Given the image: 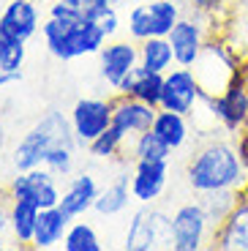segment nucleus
I'll list each match as a JSON object with an SVG mask.
<instances>
[{
    "label": "nucleus",
    "mask_w": 248,
    "mask_h": 251,
    "mask_svg": "<svg viewBox=\"0 0 248 251\" xmlns=\"http://www.w3.org/2000/svg\"><path fill=\"white\" fill-rule=\"evenodd\" d=\"M186 177H188V186L197 194L235 188L243 180V158L229 142L213 139L191 156V161L186 167Z\"/></svg>",
    "instance_id": "1"
},
{
    "label": "nucleus",
    "mask_w": 248,
    "mask_h": 251,
    "mask_svg": "<svg viewBox=\"0 0 248 251\" xmlns=\"http://www.w3.org/2000/svg\"><path fill=\"white\" fill-rule=\"evenodd\" d=\"M47 50L57 60H76L85 55H99L106 44V33L93 19H57L50 17L41 25Z\"/></svg>",
    "instance_id": "2"
},
{
    "label": "nucleus",
    "mask_w": 248,
    "mask_h": 251,
    "mask_svg": "<svg viewBox=\"0 0 248 251\" xmlns=\"http://www.w3.org/2000/svg\"><path fill=\"white\" fill-rule=\"evenodd\" d=\"M57 142H69L76 145L74 131H71V120H66L60 112H47L25 137L14 145L11 151V164L17 172H27L36 170L44 164V156L52 145Z\"/></svg>",
    "instance_id": "3"
},
{
    "label": "nucleus",
    "mask_w": 248,
    "mask_h": 251,
    "mask_svg": "<svg viewBox=\"0 0 248 251\" xmlns=\"http://www.w3.org/2000/svg\"><path fill=\"white\" fill-rule=\"evenodd\" d=\"M180 14V3L174 0H150V3H139L131 8L128 14V36L134 41H145L150 36H169Z\"/></svg>",
    "instance_id": "4"
},
{
    "label": "nucleus",
    "mask_w": 248,
    "mask_h": 251,
    "mask_svg": "<svg viewBox=\"0 0 248 251\" xmlns=\"http://www.w3.org/2000/svg\"><path fill=\"white\" fill-rule=\"evenodd\" d=\"M172 216L142 207L134 213L125 232V249L131 251H150V249H172Z\"/></svg>",
    "instance_id": "5"
},
{
    "label": "nucleus",
    "mask_w": 248,
    "mask_h": 251,
    "mask_svg": "<svg viewBox=\"0 0 248 251\" xmlns=\"http://www.w3.org/2000/svg\"><path fill=\"white\" fill-rule=\"evenodd\" d=\"M55 172H50L47 167H36L27 172H17L8 183V194L11 200H33L38 207H55L60 205V188H57Z\"/></svg>",
    "instance_id": "6"
},
{
    "label": "nucleus",
    "mask_w": 248,
    "mask_h": 251,
    "mask_svg": "<svg viewBox=\"0 0 248 251\" xmlns=\"http://www.w3.org/2000/svg\"><path fill=\"white\" fill-rule=\"evenodd\" d=\"M210 221H207L202 205L197 202H186L172 213V249L174 251H199L207 238Z\"/></svg>",
    "instance_id": "7"
},
{
    "label": "nucleus",
    "mask_w": 248,
    "mask_h": 251,
    "mask_svg": "<svg viewBox=\"0 0 248 251\" xmlns=\"http://www.w3.org/2000/svg\"><path fill=\"white\" fill-rule=\"evenodd\" d=\"M71 131L76 145H90L99 134L112 126V101L106 99H79L71 109Z\"/></svg>",
    "instance_id": "8"
},
{
    "label": "nucleus",
    "mask_w": 248,
    "mask_h": 251,
    "mask_svg": "<svg viewBox=\"0 0 248 251\" xmlns=\"http://www.w3.org/2000/svg\"><path fill=\"white\" fill-rule=\"evenodd\" d=\"M199 96H202V85H199L194 69H169L164 74V93H161V109H172V112L191 115L197 107Z\"/></svg>",
    "instance_id": "9"
},
{
    "label": "nucleus",
    "mask_w": 248,
    "mask_h": 251,
    "mask_svg": "<svg viewBox=\"0 0 248 251\" xmlns=\"http://www.w3.org/2000/svg\"><path fill=\"white\" fill-rule=\"evenodd\" d=\"M101 60V76L109 88L118 90L120 82L128 76L134 66H139V47L134 41H109L99 52Z\"/></svg>",
    "instance_id": "10"
},
{
    "label": "nucleus",
    "mask_w": 248,
    "mask_h": 251,
    "mask_svg": "<svg viewBox=\"0 0 248 251\" xmlns=\"http://www.w3.org/2000/svg\"><path fill=\"white\" fill-rule=\"evenodd\" d=\"M169 44H172V55L177 66H197L199 55L205 52V33H202V25L191 17H180L177 25L169 30Z\"/></svg>",
    "instance_id": "11"
},
{
    "label": "nucleus",
    "mask_w": 248,
    "mask_h": 251,
    "mask_svg": "<svg viewBox=\"0 0 248 251\" xmlns=\"http://www.w3.org/2000/svg\"><path fill=\"white\" fill-rule=\"evenodd\" d=\"M155 112H158V107H150V104L134 99V96L120 93L118 99L112 101V123L118 126V128H123L128 137L153 128Z\"/></svg>",
    "instance_id": "12"
},
{
    "label": "nucleus",
    "mask_w": 248,
    "mask_h": 251,
    "mask_svg": "<svg viewBox=\"0 0 248 251\" xmlns=\"http://www.w3.org/2000/svg\"><path fill=\"white\" fill-rule=\"evenodd\" d=\"M207 101H210V107H213V115H216L226 128H237V126L246 123V118H248V90L237 76L229 82V88L221 90L218 96H207Z\"/></svg>",
    "instance_id": "13"
},
{
    "label": "nucleus",
    "mask_w": 248,
    "mask_h": 251,
    "mask_svg": "<svg viewBox=\"0 0 248 251\" xmlns=\"http://www.w3.org/2000/svg\"><path fill=\"white\" fill-rule=\"evenodd\" d=\"M169 177V161H137V170L131 175V194L134 200L150 205L164 194Z\"/></svg>",
    "instance_id": "14"
},
{
    "label": "nucleus",
    "mask_w": 248,
    "mask_h": 251,
    "mask_svg": "<svg viewBox=\"0 0 248 251\" xmlns=\"http://www.w3.org/2000/svg\"><path fill=\"white\" fill-rule=\"evenodd\" d=\"M0 27L17 41H30L38 30V8L36 0H8L0 14Z\"/></svg>",
    "instance_id": "15"
},
{
    "label": "nucleus",
    "mask_w": 248,
    "mask_h": 251,
    "mask_svg": "<svg viewBox=\"0 0 248 251\" xmlns=\"http://www.w3.org/2000/svg\"><path fill=\"white\" fill-rule=\"evenodd\" d=\"M213 246L221 251H248V200L237 202L226 221L216 226Z\"/></svg>",
    "instance_id": "16"
},
{
    "label": "nucleus",
    "mask_w": 248,
    "mask_h": 251,
    "mask_svg": "<svg viewBox=\"0 0 248 251\" xmlns=\"http://www.w3.org/2000/svg\"><path fill=\"white\" fill-rule=\"evenodd\" d=\"M118 93L134 96V99L145 101L150 107H161V93H164V74L158 71H148L145 66H134L123 82H120Z\"/></svg>",
    "instance_id": "17"
},
{
    "label": "nucleus",
    "mask_w": 248,
    "mask_h": 251,
    "mask_svg": "<svg viewBox=\"0 0 248 251\" xmlns=\"http://www.w3.org/2000/svg\"><path fill=\"white\" fill-rule=\"evenodd\" d=\"M99 191H101V188H99V183H96L93 175H87V172H76V175L69 180V188L63 191L60 207L71 216V219H79V216L87 213V210H93Z\"/></svg>",
    "instance_id": "18"
},
{
    "label": "nucleus",
    "mask_w": 248,
    "mask_h": 251,
    "mask_svg": "<svg viewBox=\"0 0 248 251\" xmlns=\"http://www.w3.org/2000/svg\"><path fill=\"white\" fill-rule=\"evenodd\" d=\"M71 216L63 210L60 205L55 207H44L38 213V224H36V235H33V246L36 249H52V246L63 243L66 232L71 226Z\"/></svg>",
    "instance_id": "19"
},
{
    "label": "nucleus",
    "mask_w": 248,
    "mask_h": 251,
    "mask_svg": "<svg viewBox=\"0 0 248 251\" xmlns=\"http://www.w3.org/2000/svg\"><path fill=\"white\" fill-rule=\"evenodd\" d=\"M153 131L169 145V151H180L188 139V123L183 112H172V109H161L155 112L153 120Z\"/></svg>",
    "instance_id": "20"
},
{
    "label": "nucleus",
    "mask_w": 248,
    "mask_h": 251,
    "mask_svg": "<svg viewBox=\"0 0 248 251\" xmlns=\"http://www.w3.org/2000/svg\"><path fill=\"white\" fill-rule=\"evenodd\" d=\"M174 63L172 44L167 36H150L145 41H139V66H145L148 71H158L167 74Z\"/></svg>",
    "instance_id": "21"
},
{
    "label": "nucleus",
    "mask_w": 248,
    "mask_h": 251,
    "mask_svg": "<svg viewBox=\"0 0 248 251\" xmlns=\"http://www.w3.org/2000/svg\"><path fill=\"white\" fill-rule=\"evenodd\" d=\"M131 183H128V177H118V180H112L106 188H101L99 191V197H96V205H93V210L99 216H118V213H123L125 207H128V202H131Z\"/></svg>",
    "instance_id": "22"
},
{
    "label": "nucleus",
    "mask_w": 248,
    "mask_h": 251,
    "mask_svg": "<svg viewBox=\"0 0 248 251\" xmlns=\"http://www.w3.org/2000/svg\"><path fill=\"white\" fill-rule=\"evenodd\" d=\"M38 213L41 207L33 200H14L11 202V232L19 243H33L36 235V224H38Z\"/></svg>",
    "instance_id": "23"
},
{
    "label": "nucleus",
    "mask_w": 248,
    "mask_h": 251,
    "mask_svg": "<svg viewBox=\"0 0 248 251\" xmlns=\"http://www.w3.org/2000/svg\"><path fill=\"white\" fill-rule=\"evenodd\" d=\"M199 205H202V210H205V216H207V221H210V226L216 229V226H221L223 221H226V216L235 210L237 194H235V188L205 191V194H199Z\"/></svg>",
    "instance_id": "24"
},
{
    "label": "nucleus",
    "mask_w": 248,
    "mask_h": 251,
    "mask_svg": "<svg viewBox=\"0 0 248 251\" xmlns=\"http://www.w3.org/2000/svg\"><path fill=\"white\" fill-rule=\"evenodd\" d=\"M169 156H172L169 145L153 128L137 134V139H134V158L137 161H169Z\"/></svg>",
    "instance_id": "25"
},
{
    "label": "nucleus",
    "mask_w": 248,
    "mask_h": 251,
    "mask_svg": "<svg viewBox=\"0 0 248 251\" xmlns=\"http://www.w3.org/2000/svg\"><path fill=\"white\" fill-rule=\"evenodd\" d=\"M63 249L66 251H101L104 243L99 240V235H96V229L90 224L74 221V224L69 226L66 238H63Z\"/></svg>",
    "instance_id": "26"
},
{
    "label": "nucleus",
    "mask_w": 248,
    "mask_h": 251,
    "mask_svg": "<svg viewBox=\"0 0 248 251\" xmlns=\"http://www.w3.org/2000/svg\"><path fill=\"white\" fill-rule=\"evenodd\" d=\"M125 137H128V134L112 123L104 134H99L93 142L87 145V151H90V156H93V158H112L115 153L120 151V145L125 142Z\"/></svg>",
    "instance_id": "27"
},
{
    "label": "nucleus",
    "mask_w": 248,
    "mask_h": 251,
    "mask_svg": "<svg viewBox=\"0 0 248 251\" xmlns=\"http://www.w3.org/2000/svg\"><path fill=\"white\" fill-rule=\"evenodd\" d=\"M44 167L63 177L71 175V170H74V145H69V142L52 145L50 151H47V156H44Z\"/></svg>",
    "instance_id": "28"
},
{
    "label": "nucleus",
    "mask_w": 248,
    "mask_h": 251,
    "mask_svg": "<svg viewBox=\"0 0 248 251\" xmlns=\"http://www.w3.org/2000/svg\"><path fill=\"white\" fill-rule=\"evenodd\" d=\"M25 55H27V50H25V41H17L14 38L11 41V47H8V52H6V57L0 60V71H8V74H22V63H25Z\"/></svg>",
    "instance_id": "29"
},
{
    "label": "nucleus",
    "mask_w": 248,
    "mask_h": 251,
    "mask_svg": "<svg viewBox=\"0 0 248 251\" xmlns=\"http://www.w3.org/2000/svg\"><path fill=\"white\" fill-rule=\"evenodd\" d=\"M96 22H99V27L106 33V38L115 36V33H118V25H120V19H118V11H115V6L106 8V11L101 14V17L96 19Z\"/></svg>",
    "instance_id": "30"
},
{
    "label": "nucleus",
    "mask_w": 248,
    "mask_h": 251,
    "mask_svg": "<svg viewBox=\"0 0 248 251\" xmlns=\"http://www.w3.org/2000/svg\"><path fill=\"white\" fill-rule=\"evenodd\" d=\"M66 3H71L74 8H79L82 17H85L87 8H93V6H101V3H109V6H118L120 0H66Z\"/></svg>",
    "instance_id": "31"
},
{
    "label": "nucleus",
    "mask_w": 248,
    "mask_h": 251,
    "mask_svg": "<svg viewBox=\"0 0 248 251\" xmlns=\"http://www.w3.org/2000/svg\"><path fill=\"white\" fill-rule=\"evenodd\" d=\"M191 3V8H197V11H213V8L218 6V0H188Z\"/></svg>",
    "instance_id": "32"
},
{
    "label": "nucleus",
    "mask_w": 248,
    "mask_h": 251,
    "mask_svg": "<svg viewBox=\"0 0 248 251\" xmlns=\"http://www.w3.org/2000/svg\"><path fill=\"white\" fill-rule=\"evenodd\" d=\"M11 41H14V38L8 36V33L3 30V27H0V60L6 57V52H8V47H11Z\"/></svg>",
    "instance_id": "33"
},
{
    "label": "nucleus",
    "mask_w": 248,
    "mask_h": 251,
    "mask_svg": "<svg viewBox=\"0 0 248 251\" xmlns=\"http://www.w3.org/2000/svg\"><path fill=\"white\" fill-rule=\"evenodd\" d=\"M8 224H11V210H8V207L3 205V202H0V232H3V229H6Z\"/></svg>",
    "instance_id": "34"
},
{
    "label": "nucleus",
    "mask_w": 248,
    "mask_h": 251,
    "mask_svg": "<svg viewBox=\"0 0 248 251\" xmlns=\"http://www.w3.org/2000/svg\"><path fill=\"white\" fill-rule=\"evenodd\" d=\"M19 79H22V74H8V71H0V88H6V85L19 82Z\"/></svg>",
    "instance_id": "35"
},
{
    "label": "nucleus",
    "mask_w": 248,
    "mask_h": 251,
    "mask_svg": "<svg viewBox=\"0 0 248 251\" xmlns=\"http://www.w3.org/2000/svg\"><path fill=\"white\" fill-rule=\"evenodd\" d=\"M6 139H8V134H6V126L0 123V158H3V151H6Z\"/></svg>",
    "instance_id": "36"
},
{
    "label": "nucleus",
    "mask_w": 248,
    "mask_h": 251,
    "mask_svg": "<svg viewBox=\"0 0 248 251\" xmlns=\"http://www.w3.org/2000/svg\"><path fill=\"white\" fill-rule=\"evenodd\" d=\"M174 3H180V6H183V3H188V0H174Z\"/></svg>",
    "instance_id": "37"
},
{
    "label": "nucleus",
    "mask_w": 248,
    "mask_h": 251,
    "mask_svg": "<svg viewBox=\"0 0 248 251\" xmlns=\"http://www.w3.org/2000/svg\"><path fill=\"white\" fill-rule=\"evenodd\" d=\"M3 249H6V243H3V240H0V251H3Z\"/></svg>",
    "instance_id": "38"
},
{
    "label": "nucleus",
    "mask_w": 248,
    "mask_h": 251,
    "mask_svg": "<svg viewBox=\"0 0 248 251\" xmlns=\"http://www.w3.org/2000/svg\"><path fill=\"white\" fill-rule=\"evenodd\" d=\"M36 3H47V0H36Z\"/></svg>",
    "instance_id": "39"
}]
</instances>
